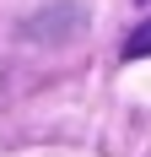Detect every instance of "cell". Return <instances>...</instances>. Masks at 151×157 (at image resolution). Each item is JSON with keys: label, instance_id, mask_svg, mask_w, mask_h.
I'll list each match as a JSON object with an SVG mask.
<instances>
[{"label": "cell", "instance_id": "6da1fadb", "mask_svg": "<svg viewBox=\"0 0 151 157\" xmlns=\"http://www.w3.org/2000/svg\"><path fill=\"white\" fill-rule=\"evenodd\" d=\"M146 54H151V16L130 33V38H124V60H146Z\"/></svg>", "mask_w": 151, "mask_h": 157}]
</instances>
